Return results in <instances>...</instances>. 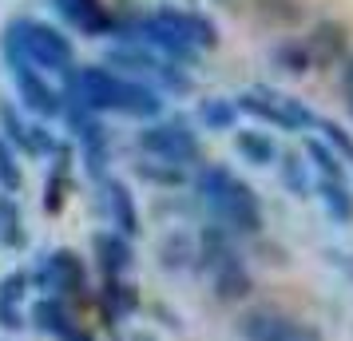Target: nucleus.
<instances>
[{
	"label": "nucleus",
	"mask_w": 353,
	"mask_h": 341,
	"mask_svg": "<svg viewBox=\"0 0 353 341\" xmlns=\"http://www.w3.org/2000/svg\"><path fill=\"white\" fill-rule=\"evenodd\" d=\"M135 175L155 187H183L187 183V171L183 167H171V163H159V159H139L135 163Z\"/></svg>",
	"instance_id": "obj_26"
},
{
	"label": "nucleus",
	"mask_w": 353,
	"mask_h": 341,
	"mask_svg": "<svg viewBox=\"0 0 353 341\" xmlns=\"http://www.w3.org/2000/svg\"><path fill=\"white\" fill-rule=\"evenodd\" d=\"M194 254H199V242H194V234H187V230H171V234L159 238V266L163 270H191Z\"/></svg>",
	"instance_id": "obj_18"
},
{
	"label": "nucleus",
	"mask_w": 353,
	"mask_h": 341,
	"mask_svg": "<svg viewBox=\"0 0 353 341\" xmlns=\"http://www.w3.org/2000/svg\"><path fill=\"white\" fill-rule=\"evenodd\" d=\"M56 341H99V338L92 333V329H83V325H72V329H64Z\"/></svg>",
	"instance_id": "obj_35"
},
{
	"label": "nucleus",
	"mask_w": 353,
	"mask_h": 341,
	"mask_svg": "<svg viewBox=\"0 0 353 341\" xmlns=\"http://www.w3.org/2000/svg\"><path fill=\"white\" fill-rule=\"evenodd\" d=\"M314 195L321 198V207L330 211L334 223H350V218H353V195H350V187H345V183L318 179V183H314Z\"/></svg>",
	"instance_id": "obj_24"
},
{
	"label": "nucleus",
	"mask_w": 353,
	"mask_h": 341,
	"mask_svg": "<svg viewBox=\"0 0 353 341\" xmlns=\"http://www.w3.org/2000/svg\"><path fill=\"white\" fill-rule=\"evenodd\" d=\"M135 143L143 151V159H159V163H171V167H203V147H199V135H194L187 123L179 119H163V123H147Z\"/></svg>",
	"instance_id": "obj_6"
},
{
	"label": "nucleus",
	"mask_w": 353,
	"mask_h": 341,
	"mask_svg": "<svg viewBox=\"0 0 353 341\" xmlns=\"http://www.w3.org/2000/svg\"><path fill=\"white\" fill-rule=\"evenodd\" d=\"M128 341H155V333H143V329H131Z\"/></svg>",
	"instance_id": "obj_36"
},
{
	"label": "nucleus",
	"mask_w": 353,
	"mask_h": 341,
	"mask_svg": "<svg viewBox=\"0 0 353 341\" xmlns=\"http://www.w3.org/2000/svg\"><path fill=\"white\" fill-rule=\"evenodd\" d=\"M56 151H60V139H56L44 123H28V155L48 159V155H56Z\"/></svg>",
	"instance_id": "obj_32"
},
{
	"label": "nucleus",
	"mask_w": 353,
	"mask_h": 341,
	"mask_svg": "<svg viewBox=\"0 0 353 341\" xmlns=\"http://www.w3.org/2000/svg\"><path fill=\"white\" fill-rule=\"evenodd\" d=\"M0 56H4V64H8V72H12L20 107H24L28 115H36V119H56V115H60V92L44 80V72H36L20 52L4 48V44H0Z\"/></svg>",
	"instance_id": "obj_8"
},
{
	"label": "nucleus",
	"mask_w": 353,
	"mask_h": 341,
	"mask_svg": "<svg viewBox=\"0 0 353 341\" xmlns=\"http://www.w3.org/2000/svg\"><path fill=\"white\" fill-rule=\"evenodd\" d=\"M0 44L20 52L36 72H68L72 60H76V48H72L68 32H60L56 24H44V20H24V17L12 20L0 36Z\"/></svg>",
	"instance_id": "obj_3"
},
{
	"label": "nucleus",
	"mask_w": 353,
	"mask_h": 341,
	"mask_svg": "<svg viewBox=\"0 0 353 341\" xmlns=\"http://www.w3.org/2000/svg\"><path fill=\"white\" fill-rule=\"evenodd\" d=\"M0 127H4V135H0L4 143L20 155H28V119L20 115L17 103H0Z\"/></svg>",
	"instance_id": "obj_25"
},
{
	"label": "nucleus",
	"mask_w": 353,
	"mask_h": 341,
	"mask_svg": "<svg viewBox=\"0 0 353 341\" xmlns=\"http://www.w3.org/2000/svg\"><path fill=\"white\" fill-rule=\"evenodd\" d=\"M32 274V286L44 298H83L88 293V270H83V262L76 250H48V254H40L36 266L28 270Z\"/></svg>",
	"instance_id": "obj_7"
},
{
	"label": "nucleus",
	"mask_w": 353,
	"mask_h": 341,
	"mask_svg": "<svg viewBox=\"0 0 353 341\" xmlns=\"http://www.w3.org/2000/svg\"><path fill=\"white\" fill-rule=\"evenodd\" d=\"M314 127H318V131H321V139H325V143H330V147L337 151V159L350 163V167H353V135H350V131L341 127L337 119H318Z\"/></svg>",
	"instance_id": "obj_27"
},
{
	"label": "nucleus",
	"mask_w": 353,
	"mask_h": 341,
	"mask_svg": "<svg viewBox=\"0 0 353 341\" xmlns=\"http://www.w3.org/2000/svg\"><path fill=\"white\" fill-rule=\"evenodd\" d=\"M305 159L325 183H345V163L337 159V151L325 139H305Z\"/></svg>",
	"instance_id": "obj_23"
},
{
	"label": "nucleus",
	"mask_w": 353,
	"mask_h": 341,
	"mask_svg": "<svg viewBox=\"0 0 353 341\" xmlns=\"http://www.w3.org/2000/svg\"><path fill=\"white\" fill-rule=\"evenodd\" d=\"M0 246L4 250H24L28 246V230H24V214L12 195H0Z\"/></svg>",
	"instance_id": "obj_21"
},
{
	"label": "nucleus",
	"mask_w": 353,
	"mask_h": 341,
	"mask_svg": "<svg viewBox=\"0 0 353 341\" xmlns=\"http://www.w3.org/2000/svg\"><path fill=\"white\" fill-rule=\"evenodd\" d=\"M234 151L250 167H270L278 163V143H274L270 131H258V127H246V131H234Z\"/></svg>",
	"instance_id": "obj_16"
},
{
	"label": "nucleus",
	"mask_w": 353,
	"mask_h": 341,
	"mask_svg": "<svg viewBox=\"0 0 353 341\" xmlns=\"http://www.w3.org/2000/svg\"><path fill=\"white\" fill-rule=\"evenodd\" d=\"M92 250H96L99 278H123L131 270V262H135L131 238L115 234V230H96V234H92Z\"/></svg>",
	"instance_id": "obj_13"
},
{
	"label": "nucleus",
	"mask_w": 353,
	"mask_h": 341,
	"mask_svg": "<svg viewBox=\"0 0 353 341\" xmlns=\"http://www.w3.org/2000/svg\"><path fill=\"white\" fill-rule=\"evenodd\" d=\"M103 211H108V223H112L115 234L123 238H139L143 230V218H139V207H135V195L123 179H103Z\"/></svg>",
	"instance_id": "obj_11"
},
{
	"label": "nucleus",
	"mask_w": 353,
	"mask_h": 341,
	"mask_svg": "<svg viewBox=\"0 0 353 341\" xmlns=\"http://www.w3.org/2000/svg\"><path fill=\"white\" fill-rule=\"evenodd\" d=\"M305 48H310V60L314 68H337L345 56H350V28L341 24V20H321L310 28V36H302Z\"/></svg>",
	"instance_id": "obj_10"
},
{
	"label": "nucleus",
	"mask_w": 353,
	"mask_h": 341,
	"mask_svg": "<svg viewBox=\"0 0 353 341\" xmlns=\"http://www.w3.org/2000/svg\"><path fill=\"white\" fill-rule=\"evenodd\" d=\"M96 302H99V309H103V318L112 325H119L123 318H131V313L139 309V293H135V286H128L123 278H103Z\"/></svg>",
	"instance_id": "obj_14"
},
{
	"label": "nucleus",
	"mask_w": 353,
	"mask_h": 341,
	"mask_svg": "<svg viewBox=\"0 0 353 341\" xmlns=\"http://www.w3.org/2000/svg\"><path fill=\"white\" fill-rule=\"evenodd\" d=\"M24 325H28V318L20 313V306H0V329L17 333V329H24Z\"/></svg>",
	"instance_id": "obj_33"
},
{
	"label": "nucleus",
	"mask_w": 353,
	"mask_h": 341,
	"mask_svg": "<svg viewBox=\"0 0 353 341\" xmlns=\"http://www.w3.org/2000/svg\"><path fill=\"white\" fill-rule=\"evenodd\" d=\"M52 8H56V17L64 20L68 28H76L83 36H108L115 32L112 17L103 12V4L99 0H52Z\"/></svg>",
	"instance_id": "obj_12"
},
{
	"label": "nucleus",
	"mask_w": 353,
	"mask_h": 341,
	"mask_svg": "<svg viewBox=\"0 0 353 341\" xmlns=\"http://www.w3.org/2000/svg\"><path fill=\"white\" fill-rule=\"evenodd\" d=\"M239 103L223 96H210L199 103V123L207 131H239Z\"/></svg>",
	"instance_id": "obj_22"
},
{
	"label": "nucleus",
	"mask_w": 353,
	"mask_h": 341,
	"mask_svg": "<svg viewBox=\"0 0 353 341\" xmlns=\"http://www.w3.org/2000/svg\"><path fill=\"white\" fill-rule=\"evenodd\" d=\"M108 64L112 68H123L128 72V80H139L147 83L151 92H159V96H187L191 92V80H187V72L175 64V60H163L159 52L143 48V44H119V48L108 52Z\"/></svg>",
	"instance_id": "obj_4"
},
{
	"label": "nucleus",
	"mask_w": 353,
	"mask_h": 341,
	"mask_svg": "<svg viewBox=\"0 0 353 341\" xmlns=\"http://www.w3.org/2000/svg\"><path fill=\"white\" fill-rule=\"evenodd\" d=\"M210 282H214V298L219 302H226V306H234V302H246L250 293H254V274L246 270V262H230V266H223L219 274H210Z\"/></svg>",
	"instance_id": "obj_15"
},
{
	"label": "nucleus",
	"mask_w": 353,
	"mask_h": 341,
	"mask_svg": "<svg viewBox=\"0 0 353 341\" xmlns=\"http://www.w3.org/2000/svg\"><path fill=\"white\" fill-rule=\"evenodd\" d=\"M305 167H310V163H302L298 155H286V159H282V183L290 187V195H298V198H305L310 191H314Z\"/></svg>",
	"instance_id": "obj_30"
},
{
	"label": "nucleus",
	"mask_w": 353,
	"mask_h": 341,
	"mask_svg": "<svg viewBox=\"0 0 353 341\" xmlns=\"http://www.w3.org/2000/svg\"><path fill=\"white\" fill-rule=\"evenodd\" d=\"M194 187H199L203 203L214 214V227L230 230V234H262L258 195L250 191V183H242L234 171L214 167V163H203L199 175H194Z\"/></svg>",
	"instance_id": "obj_2"
},
{
	"label": "nucleus",
	"mask_w": 353,
	"mask_h": 341,
	"mask_svg": "<svg viewBox=\"0 0 353 341\" xmlns=\"http://www.w3.org/2000/svg\"><path fill=\"white\" fill-rule=\"evenodd\" d=\"M239 333L246 341H321L318 325L302 322V318H290L282 309H250V313H242Z\"/></svg>",
	"instance_id": "obj_9"
},
{
	"label": "nucleus",
	"mask_w": 353,
	"mask_h": 341,
	"mask_svg": "<svg viewBox=\"0 0 353 341\" xmlns=\"http://www.w3.org/2000/svg\"><path fill=\"white\" fill-rule=\"evenodd\" d=\"M28 322H32L40 333L60 338L64 329H72V325H76V318H72V309H68L64 298H36V306H32V313H28Z\"/></svg>",
	"instance_id": "obj_17"
},
{
	"label": "nucleus",
	"mask_w": 353,
	"mask_h": 341,
	"mask_svg": "<svg viewBox=\"0 0 353 341\" xmlns=\"http://www.w3.org/2000/svg\"><path fill=\"white\" fill-rule=\"evenodd\" d=\"M0 187H4V195H17L24 187V167L17 163V151L4 139H0Z\"/></svg>",
	"instance_id": "obj_29"
},
{
	"label": "nucleus",
	"mask_w": 353,
	"mask_h": 341,
	"mask_svg": "<svg viewBox=\"0 0 353 341\" xmlns=\"http://www.w3.org/2000/svg\"><path fill=\"white\" fill-rule=\"evenodd\" d=\"M258 17L266 20V24H282V28H290V24L302 20V8H298L294 0H258Z\"/></svg>",
	"instance_id": "obj_28"
},
{
	"label": "nucleus",
	"mask_w": 353,
	"mask_h": 341,
	"mask_svg": "<svg viewBox=\"0 0 353 341\" xmlns=\"http://www.w3.org/2000/svg\"><path fill=\"white\" fill-rule=\"evenodd\" d=\"M270 60L278 72H286V76H305V72H314V60H310V48H305L302 36H286V40H278L270 52Z\"/></svg>",
	"instance_id": "obj_19"
},
{
	"label": "nucleus",
	"mask_w": 353,
	"mask_h": 341,
	"mask_svg": "<svg viewBox=\"0 0 353 341\" xmlns=\"http://www.w3.org/2000/svg\"><path fill=\"white\" fill-rule=\"evenodd\" d=\"M56 159V167L48 171V179H44V211L48 214H60L64 211V203H68V159H72V151H68L64 143H60V151L52 155Z\"/></svg>",
	"instance_id": "obj_20"
},
{
	"label": "nucleus",
	"mask_w": 353,
	"mask_h": 341,
	"mask_svg": "<svg viewBox=\"0 0 353 341\" xmlns=\"http://www.w3.org/2000/svg\"><path fill=\"white\" fill-rule=\"evenodd\" d=\"M64 92L80 99L88 112H115V115H131V119H159L163 115V96L151 92L147 83L128 80L112 68H99V64H83V68H68L64 72Z\"/></svg>",
	"instance_id": "obj_1"
},
{
	"label": "nucleus",
	"mask_w": 353,
	"mask_h": 341,
	"mask_svg": "<svg viewBox=\"0 0 353 341\" xmlns=\"http://www.w3.org/2000/svg\"><path fill=\"white\" fill-rule=\"evenodd\" d=\"M341 99H345V107L353 115V52L341 60Z\"/></svg>",
	"instance_id": "obj_34"
},
{
	"label": "nucleus",
	"mask_w": 353,
	"mask_h": 341,
	"mask_svg": "<svg viewBox=\"0 0 353 341\" xmlns=\"http://www.w3.org/2000/svg\"><path fill=\"white\" fill-rule=\"evenodd\" d=\"M32 286V274L28 270H12V274L0 278V306H20L24 302V293Z\"/></svg>",
	"instance_id": "obj_31"
},
{
	"label": "nucleus",
	"mask_w": 353,
	"mask_h": 341,
	"mask_svg": "<svg viewBox=\"0 0 353 341\" xmlns=\"http://www.w3.org/2000/svg\"><path fill=\"white\" fill-rule=\"evenodd\" d=\"M242 115H254L258 123H270V127H282V131H305L318 123V115L305 107L302 99L278 92L270 83H258V87H246L242 96H234Z\"/></svg>",
	"instance_id": "obj_5"
}]
</instances>
